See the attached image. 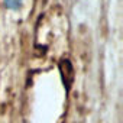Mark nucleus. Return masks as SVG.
<instances>
[{
	"label": "nucleus",
	"mask_w": 123,
	"mask_h": 123,
	"mask_svg": "<svg viewBox=\"0 0 123 123\" xmlns=\"http://www.w3.org/2000/svg\"><path fill=\"white\" fill-rule=\"evenodd\" d=\"M5 7L13 12H18L22 6H23V0H3Z\"/></svg>",
	"instance_id": "f257e3e1"
}]
</instances>
